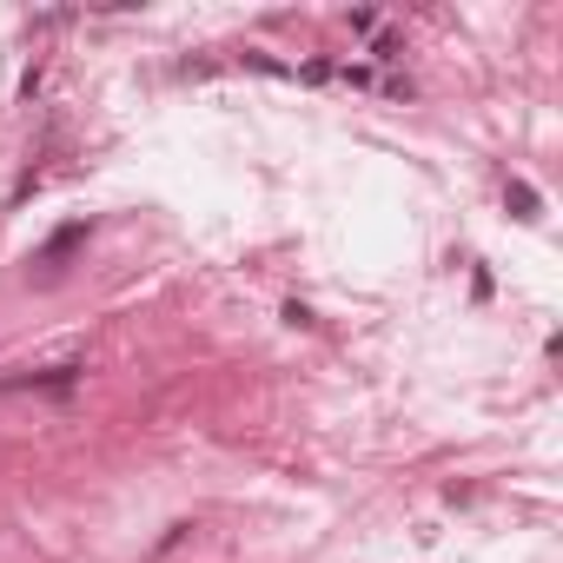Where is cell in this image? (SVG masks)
<instances>
[{
    "label": "cell",
    "mask_w": 563,
    "mask_h": 563,
    "mask_svg": "<svg viewBox=\"0 0 563 563\" xmlns=\"http://www.w3.org/2000/svg\"><path fill=\"white\" fill-rule=\"evenodd\" d=\"M87 232H93V225H87V219H74V225H60V232H54V239H47V252H41V265H47V272H54V265H60V258H67V252H74V245H87Z\"/></svg>",
    "instance_id": "6da1fadb"
},
{
    "label": "cell",
    "mask_w": 563,
    "mask_h": 563,
    "mask_svg": "<svg viewBox=\"0 0 563 563\" xmlns=\"http://www.w3.org/2000/svg\"><path fill=\"white\" fill-rule=\"evenodd\" d=\"M74 378H80V365H54V372H34V378H8V391H74Z\"/></svg>",
    "instance_id": "7a4b0ae2"
},
{
    "label": "cell",
    "mask_w": 563,
    "mask_h": 563,
    "mask_svg": "<svg viewBox=\"0 0 563 563\" xmlns=\"http://www.w3.org/2000/svg\"><path fill=\"white\" fill-rule=\"evenodd\" d=\"M504 199H510V212H517V219H537V192H530L523 179H510V192H504Z\"/></svg>",
    "instance_id": "3957f363"
}]
</instances>
